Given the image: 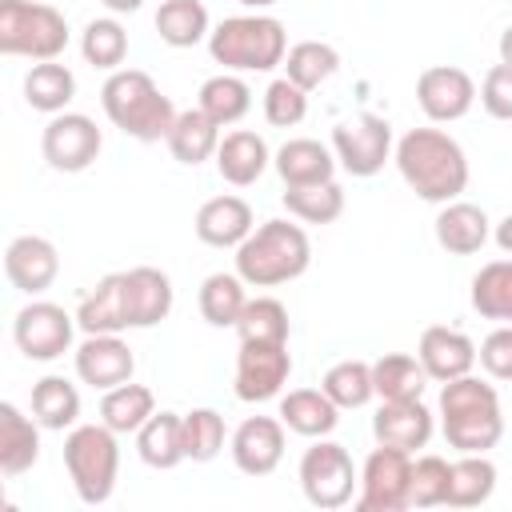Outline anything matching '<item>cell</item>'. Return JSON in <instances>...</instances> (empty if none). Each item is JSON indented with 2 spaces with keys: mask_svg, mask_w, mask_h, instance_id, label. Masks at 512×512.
<instances>
[{
  "mask_svg": "<svg viewBox=\"0 0 512 512\" xmlns=\"http://www.w3.org/2000/svg\"><path fill=\"white\" fill-rule=\"evenodd\" d=\"M396 168L404 184L428 204H448L468 188V156L440 128L404 132L396 140Z\"/></svg>",
  "mask_w": 512,
  "mask_h": 512,
  "instance_id": "1",
  "label": "cell"
},
{
  "mask_svg": "<svg viewBox=\"0 0 512 512\" xmlns=\"http://www.w3.org/2000/svg\"><path fill=\"white\" fill-rule=\"evenodd\" d=\"M440 428L456 452H488L504 436V412L492 384L480 376H456L440 388Z\"/></svg>",
  "mask_w": 512,
  "mask_h": 512,
  "instance_id": "2",
  "label": "cell"
},
{
  "mask_svg": "<svg viewBox=\"0 0 512 512\" xmlns=\"http://www.w3.org/2000/svg\"><path fill=\"white\" fill-rule=\"evenodd\" d=\"M312 264V240L292 220H264L236 248V272L248 288H276L304 276Z\"/></svg>",
  "mask_w": 512,
  "mask_h": 512,
  "instance_id": "3",
  "label": "cell"
},
{
  "mask_svg": "<svg viewBox=\"0 0 512 512\" xmlns=\"http://www.w3.org/2000/svg\"><path fill=\"white\" fill-rule=\"evenodd\" d=\"M100 104H104V116L132 140H144V144H156V140H168L172 124H176V108L172 100L156 88V80L140 68H116L104 88H100Z\"/></svg>",
  "mask_w": 512,
  "mask_h": 512,
  "instance_id": "4",
  "label": "cell"
},
{
  "mask_svg": "<svg viewBox=\"0 0 512 512\" xmlns=\"http://www.w3.org/2000/svg\"><path fill=\"white\" fill-rule=\"evenodd\" d=\"M208 52L228 72H272L288 56V32L276 16H228L208 32Z\"/></svg>",
  "mask_w": 512,
  "mask_h": 512,
  "instance_id": "5",
  "label": "cell"
},
{
  "mask_svg": "<svg viewBox=\"0 0 512 512\" xmlns=\"http://www.w3.org/2000/svg\"><path fill=\"white\" fill-rule=\"evenodd\" d=\"M64 468L84 504H104L116 492L120 476V444L116 432L100 424H76L64 436Z\"/></svg>",
  "mask_w": 512,
  "mask_h": 512,
  "instance_id": "6",
  "label": "cell"
},
{
  "mask_svg": "<svg viewBox=\"0 0 512 512\" xmlns=\"http://www.w3.org/2000/svg\"><path fill=\"white\" fill-rule=\"evenodd\" d=\"M68 48V20L40 0H0V52L56 60Z\"/></svg>",
  "mask_w": 512,
  "mask_h": 512,
  "instance_id": "7",
  "label": "cell"
},
{
  "mask_svg": "<svg viewBox=\"0 0 512 512\" xmlns=\"http://www.w3.org/2000/svg\"><path fill=\"white\" fill-rule=\"evenodd\" d=\"M300 488L312 508H344L360 488V472H356L348 448L320 436L300 456Z\"/></svg>",
  "mask_w": 512,
  "mask_h": 512,
  "instance_id": "8",
  "label": "cell"
},
{
  "mask_svg": "<svg viewBox=\"0 0 512 512\" xmlns=\"http://www.w3.org/2000/svg\"><path fill=\"white\" fill-rule=\"evenodd\" d=\"M360 512H404L412 508V452L400 448H372L360 468Z\"/></svg>",
  "mask_w": 512,
  "mask_h": 512,
  "instance_id": "9",
  "label": "cell"
},
{
  "mask_svg": "<svg viewBox=\"0 0 512 512\" xmlns=\"http://www.w3.org/2000/svg\"><path fill=\"white\" fill-rule=\"evenodd\" d=\"M332 152H336L344 172L368 180L392 156V124L376 112H360L352 120H340L332 128Z\"/></svg>",
  "mask_w": 512,
  "mask_h": 512,
  "instance_id": "10",
  "label": "cell"
},
{
  "mask_svg": "<svg viewBox=\"0 0 512 512\" xmlns=\"http://www.w3.org/2000/svg\"><path fill=\"white\" fill-rule=\"evenodd\" d=\"M100 144H104V136H100L96 120L84 112H56L40 136V152H44L48 168H56V172H84L100 156Z\"/></svg>",
  "mask_w": 512,
  "mask_h": 512,
  "instance_id": "11",
  "label": "cell"
},
{
  "mask_svg": "<svg viewBox=\"0 0 512 512\" xmlns=\"http://www.w3.org/2000/svg\"><path fill=\"white\" fill-rule=\"evenodd\" d=\"M76 316H68L60 304L52 300H32L16 312V324H12V336H16V348L28 356V360H56L72 348V332H76Z\"/></svg>",
  "mask_w": 512,
  "mask_h": 512,
  "instance_id": "12",
  "label": "cell"
},
{
  "mask_svg": "<svg viewBox=\"0 0 512 512\" xmlns=\"http://www.w3.org/2000/svg\"><path fill=\"white\" fill-rule=\"evenodd\" d=\"M292 376V356L288 344H252L240 340V356H236V396L244 404H264L272 396H280V388Z\"/></svg>",
  "mask_w": 512,
  "mask_h": 512,
  "instance_id": "13",
  "label": "cell"
},
{
  "mask_svg": "<svg viewBox=\"0 0 512 512\" xmlns=\"http://www.w3.org/2000/svg\"><path fill=\"white\" fill-rule=\"evenodd\" d=\"M416 104H420V112H424L428 120L452 124V120H460V116L472 112V104H476V84H472V76H468L464 68H456V64H432V68H424V72L416 76Z\"/></svg>",
  "mask_w": 512,
  "mask_h": 512,
  "instance_id": "14",
  "label": "cell"
},
{
  "mask_svg": "<svg viewBox=\"0 0 512 512\" xmlns=\"http://www.w3.org/2000/svg\"><path fill=\"white\" fill-rule=\"evenodd\" d=\"M4 276L16 292L40 296L52 288V280L60 276V252L52 240L44 236H16L4 252Z\"/></svg>",
  "mask_w": 512,
  "mask_h": 512,
  "instance_id": "15",
  "label": "cell"
},
{
  "mask_svg": "<svg viewBox=\"0 0 512 512\" xmlns=\"http://www.w3.org/2000/svg\"><path fill=\"white\" fill-rule=\"evenodd\" d=\"M284 460V420L276 416H248L232 432V464L244 476H268Z\"/></svg>",
  "mask_w": 512,
  "mask_h": 512,
  "instance_id": "16",
  "label": "cell"
},
{
  "mask_svg": "<svg viewBox=\"0 0 512 512\" xmlns=\"http://www.w3.org/2000/svg\"><path fill=\"white\" fill-rule=\"evenodd\" d=\"M432 412L424 408V400H380L376 416H372V436L376 444L400 448V452H416L432 440Z\"/></svg>",
  "mask_w": 512,
  "mask_h": 512,
  "instance_id": "17",
  "label": "cell"
},
{
  "mask_svg": "<svg viewBox=\"0 0 512 512\" xmlns=\"http://www.w3.org/2000/svg\"><path fill=\"white\" fill-rule=\"evenodd\" d=\"M136 372V356L120 336H88L76 348V376L100 392L128 384Z\"/></svg>",
  "mask_w": 512,
  "mask_h": 512,
  "instance_id": "18",
  "label": "cell"
},
{
  "mask_svg": "<svg viewBox=\"0 0 512 512\" xmlns=\"http://www.w3.org/2000/svg\"><path fill=\"white\" fill-rule=\"evenodd\" d=\"M416 356H420L428 380H440V384H448V380H456V376H468V372L476 368V344H472L464 332L444 328V324L424 328Z\"/></svg>",
  "mask_w": 512,
  "mask_h": 512,
  "instance_id": "19",
  "label": "cell"
},
{
  "mask_svg": "<svg viewBox=\"0 0 512 512\" xmlns=\"http://www.w3.org/2000/svg\"><path fill=\"white\" fill-rule=\"evenodd\" d=\"M252 228V208L240 196H212L196 212V236L208 248H240Z\"/></svg>",
  "mask_w": 512,
  "mask_h": 512,
  "instance_id": "20",
  "label": "cell"
},
{
  "mask_svg": "<svg viewBox=\"0 0 512 512\" xmlns=\"http://www.w3.org/2000/svg\"><path fill=\"white\" fill-rule=\"evenodd\" d=\"M124 300H128V324L152 328L172 312V280L160 268H128L124 272Z\"/></svg>",
  "mask_w": 512,
  "mask_h": 512,
  "instance_id": "21",
  "label": "cell"
},
{
  "mask_svg": "<svg viewBox=\"0 0 512 512\" xmlns=\"http://www.w3.org/2000/svg\"><path fill=\"white\" fill-rule=\"evenodd\" d=\"M492 236V224L484 216L480 204H468V200H448L436 216V244L452 256H472L488 244Z\"/></svg>",
  "mask_w": 512,
  "mask_h": 512,
  "instance_id": "22",
  "label": "cell"
},
{
  "mask_svg": "<svg viewBox=\"0 0 512 512\" xmlns=\"http://www.w3.org/2000/svg\"><path fill=\"white\" fill-rule=\"evenodd\" d=\"M76 324L88 336H120L128 324V300H124V272L104 276L76 308Z\"/></svg>",
  "mask_w": 512,
  "mask_h": 512,
  "instance_id": "23",
  "label": "cell"
},
{
  "mask_svg": "<svg viewBox=\"0 0 512 512\" xmlns=\"http://www.w3.org/2000/svg\"><path fill=\"white\" fill-rule=\"evenodd\" d=\"M40 420L24 416L12 400L0 404V472L20 476L40 460Z\"/></svg>",
  "mask_w": 512,
  "mask_h": 512,
  "instance_id": "24",
  "label": "cell"
},
{
  "mask_svg": "<svg viewBox=\"0 0 512 512\" xmlns=\"http://www.w3.org/2000/svg\"><path fill=\"white\" fill-rule=\"evenodd\" d=\"M268 160H272V156H268L264 136H256V132H248V128H236V132L220 136V148H216V172H220L228 184H236V188L256 184V180L264 176Z\"/></svg>",
  "mask_w": 512,
  "mask_h": 512,
  "instance_id": "25",
  "label": "cell"
},
{
  "mask_svg": "<svg viewBox=\"0 0 512 512\" xmlns=\"http://www.w3.org/2000/svg\"><path fill=\"white\" fill-rule=\"evenodd\" d=\"M276 172L288 188H304V184H324L336 176V152H328L320 140L312 136H296L288 144H280L276 152Z\"/></svg>",
  "mask_w": 512,
  "mask_h": 512,
  "instance_id": "26",
  "label": "cell"
},
{
  "mask_svg": "<svg viewBox=\"0 0 512 512\" xmlns=\"http://www.w3.org/2000/svg\"><path fill=\"white\" fill-rule=\"evenodd\" d=\"M280 420L288 432L320 440L340 424V408L324 388H292L288 396H280Z\"/></svg>",
  "mask_w": 512,
  "mask_h": 512,
  "instance_id": "27",
  "label": "cell"
},
{
  "mask_svg": "<svg viewBox=\"0 0 512 512\" xmlns=\"http://www.w3.org/2000/svg\"><path fill=\"white\" fill-rule=\"evenodd\" d=\"M168 152H172V160H180V164H204L208 156H216V148H220V124L204 112V108H188V112H176V124H172V132H168Z\"/></svg>",
  "mask_w": 512,
  "mask_h": 512,
  "instance_id": "28",
  "label": "cell"
},
{
  "mask_svg": "<svg viewBox=\"0 0 512 512\" xmlns=\"http://www.w3.org/2000/svg\"><path fill=\"white\" fill-rule=\"evenodd\" d=\"M136 452H140V460L148 468H160V472H168L180 460H188L184 456V416H176V412H152L144 420V428L136 432Z\"/></svg>",
  "mask_w": 512,
  "mask_h": 512,
  "instance_id": "29",
  "label": "cell"
},
{
  "mask_svg": "<svg viewBox=\"0 0 512 512\" xmlns=\"http://www.w3.org/2000/svg\"><path fill=\"white\" fill-rule=\"evenodd\" d=\"M496 492V464L484 452H460L448 464V508H476Z\"/></svg>",
  "mask_w": 512,
  "mask_h": 512,
  "instance_id": "30",
  "label": "cell"
},
{
  "mask_svg": "<svg viewBox=\"0 0 512 512\" xmlns=\"http://www.w3.org/2000/svg\"><path fill=\"white\" fill-rule=\"evenodd\" d=\"M72 96H76V76H72L68 64H60V60H36L28 68V76H24V100L36 112L56 116V112H64L72 104Z\"/></svg>",
  "mask_w": 512,
  "mask_h": 512,
  "instance_id": "31",
  "label": "cell"
},
{
  "mask_svg": "<svg viewBox=\"0 0 512 512\" xmlns=\"http://www.w3.org/2000/svg\"><path fill=\"white\" fill-rule=\"evenodd\" d=\"M428 384V372L420 364V356L408 352H384L372 364V388L380 400H420Z\"/></svg>",
  "mask_w": 512,
  "mask_h": 512,
  "instance_id": "32",
  "label": "cell"
},
{
  "mask_svg": "<svg viewBox=\"0 0 512 512\" xmlns=\"http://www.w3.org/2000/svg\"><path fill=\"white\" fill-rule=\"evenodd\" d=\"M32 416L48 428V432H64L76 428L80 420V392L72 380L64 376H44L32 384Z\"/></svg>",
  "mask_w": 512,
  "mask_h": 512,
  "instance_id": "33",
  "label": "cell"
},
{
  "mask_svg": "<svg viewBox=\"0 0 512 512\" xmlns=\"http://www.w3.org/2000/svg\"><path fill=\"white\" fill-rule=\"evenodd\" d=\"M156 412V396H152V388H144V384H116V388H108L104 392V400H100V420L116 432V436H128V432H140L144 428V420Z\"/></svg>",
  "mask_w": 512,
  "mask_h": 512,
  "instance_id": "34",
  "label": "cell"
},
{
  "mask_svg": "<svg viewBox=\"0 0 512 512\" xmlns=\"http://www.w3.org/2000/svg\"><path fill=\"white\" fill-rule=\"evenodd\" d=\"M472 308L484 320H500L512 324V256L508 260H488L476 276H472Z\"/></svg>",
  "mask_w": 512,
  "mask_h": 512,
  "instance_id": "35",
  "label": "cell"
},
{
  "mask_svg": "<svg viewBox=\"0 0 512 512\" xmlns=\"http://www.w3.org/2000/svg\"><path fill=\"white\" fill-rule=\"evenodd\" d=\"M248 284L240 280V272H212L200 284V316L212 328H236L244 304H248Z\"/></svg>",
  "mask_w": 512,
  "mask_h": 512,
  "instance_id": "36",
  "label": "cell"
},
{
  "mask_svg": "<svg viewBox=\"0 0 512 512\" xmlns=\"http://www.w3.org/2000/svg\"><path fill=\"white\" fill-rule=\"evenodd\" d=\"M156 32L172 48H192L208 40V8L200 0H164L156 8Z\"/></svg>",
  "mask_w": 512,
  "mask_h": 512,
  "instance_id": "37",
  "label": "cell"
},
{
  "mask_svg": "<svg viewBox=\"0 0 512 512\" xmlns=\"http://www.w3.org/2000/svg\"><path fill=\"white\" fill-rule=\"evenodd\" d=\"M196 108H204L220 128H228V124H236V120L248 116V108H252V88H248L240 76L220 72V76H212V80L200 84V104H196Z\"/></svg>",
  "mask_w": 512,
  "mask_h": 512,
  "instance_id": "38",
  "label": "cell"
},
{
  "mask_svg": "<svg viewBox=\"0 0 512 512\" xmlns=\"http://www.w3.org/2000/svg\"><path fill=\"white\" fill-rule=\"evenodd\" d=\"M336 68H340V52L332 44H324V40H300L284 56V76L292 84H300L304 92L320 88Z\"/></svg>",
  "mask_w": 512,
  "mask_h": 512,
  "instance_id": "39",
  "label": "cell"
},
{
  "mask_svg": "<svg viewBox=\"0 0 512 512\" xmlns=\"http://www.w3.org/2000/svg\"><path fill=\"white\" fill-rule=\"evenodd\" d=\"M236 332H240V340H252V344H288V332H292L288 308L276 296H256L244 304Z\"/></svg>",
  "mask_w": 512,
  "mask_h": 512,
  "instance_id": "40",
  "label": "cell"
},
{
  "mask_svg": "<svg viewBox=\"0 0 512 512\" xmlns=\"http://www.w3.org/2000/svg\"><path fill=\"white\" fill-rule=\"evenodd\" d=\"M284 208H288V216H296L304 224H332L344 212V188L336 180L288 188L284 192Z\"/></svg>",
  "mask_w": 512,
  "mask_h": 512,
  "instance_id": "41",
  "label": "cell"
},
{
  "mask_svg": "<svg viewBox=\"0 0 512 512\" xmlns=\"http://www.w3.org/2000/svg\"><path fill=\"white\" fill-rule=\"evenodd\" d=\"M80 52L92 68H104V72H116L128 56V32L120 20L104 16V20H88L84 36H80Z\"/></svg>",
  "mask_w": 512,
  "mask_h": 512,
  "instance_id": "42",
  "label": "cell"
},
{
  "mask_svg": "<svg viewBox=\"0 0 512 512\" xmlns=\"http://www.w3.org/2000/svg\"><path fill=\"white\" fill-rule=\"evenodd\" d=\"M320 388L332 396L336 408H364L376 396V388H372V364H364V360H340V364H332L324 372Z\"/></svg>",
  "mask_w": 512,
  "mask_h": 512,
  "instance_id": "43",
  "label": "cell"
},
{
  "mask_svg": "<svg viewBox=\"0 0 512 512\" xmlns=\"http://www.w3.org/2000/svg\"><path fill=\"white\" fill-rule=\"evenodd\" d=\"M224 448V416L216 408H192L184 412V456L192 464L216 460Z\"/></svg>",
  "mask_w": 512,
  "mask_h": 512,
  "instance_id": "44",
  "label": "cell"
},
{
  "mask_svg": "<svg viewBox=\"0 0 512 512\" xmlns=\"http://www.w3.org/2000/svg\"><path fill=\"white\" fill-rule=\"evenodd\" d=\"M308 116V92L300 84H292L288 76L272 80L264 92V120L272 128H296Z\"/></svg>",
  "mask_w": 512,
  "mask_h": 512,
  "instance_id": "45",
  "label": "cell"
},
{
  "mask_svg": "<svg viewBox=\"0 0 512 512\" xmlns=\"http://www.w3.org/2000/svg\"><path fill=\"white\" fill-rule=\"evenodd\" d=\"M448 500V460L420 456L412 460V508H436Z\"/></svg>",
  "mask_w": 512,
  "mask_h": 512,
  "instance_id": "46",
  "label": "cell"
},
{
  "mask_svg": "<svg viewBox=\"0 0 512 512\" xmlns=\"http://www.w3.org/2000/svg\"><path fill=\"white\" fill-rule=\"evenodd\" d=\"M480 104L492 120H512V64H492L480 84Z\"/></svg>",
  "mask_w": 512,
  "mask_h": 512,
  "instance_id": "47",
  "label": "cell"
},
{
  "mask_svg": "<svg viewBox=\"0 0 512 512\" xmlns=\"http://www.w3.org/2000/svg\"><path fill=\"white\" fill-rule=\"evenodd\" d=\"M476 360L492 380H512V324L492 328L476 348Z\"/></svg>",
  "mask_w": 512,
  "mask_h": 512,
  "instance_id": "48",
  "label": "cell"
},
{
  "mask_svg": "<svg viewBox=\"0 0 512 512\" xmlns=\"http://www.w3.org/2000/svg\"><path fill=\"white\" fill-rule=\"evenodd\" d=\"M492 240L500 244V252H512V212H508V216H504V220L496 224V232H492Z\"/></svg>",
  "mask_w": 512,
  "mask_h": 512,
  "instance_id": "49",
  "label": "cell"
},
{
  "mask_svg": "<svg viewBox=\"0 0 512 512\" xmlns=\"http://www.w3.org/2000/svg\"><path fill=\"white\" fill-rule=\"evenodd\" d=\"M100 4H104L108 12H136L144 0H100Z\"/></svg>",
  "mask_w": 512,
  "mask_h": 512,
  "instance_id": "50",
  "label": "cell"
},
{
  "mask_svg": "<svg viewBox=\"0 0 512 512\" xmlns=\"http://www.w3.org/2000/svg\"><path fill=\"white\" fill-rule=\"evenodd\" d=\"M500 60H504V64H512V24L500 32Z\"/></svg>",
  "mask_w": 512,
  "mask_h": 512,
  "instance_id": "51",
  "label": "cell"
},
{
  "mask_svg": "<svg viewBox=\"0 0 512 512\" xmlns=\"http://www.w3.org/2000/svg\"><path fill=\"white\" fill-rule=\"evenodd\" d=\"M236 4H244V8H252V12H260V8H272L276 0H236Z\"/></svg>",
  "mask_w": 512,
  "mask_h": 512,
  "instance_id": "52",
  "label": "cell"
}]
</instances>
